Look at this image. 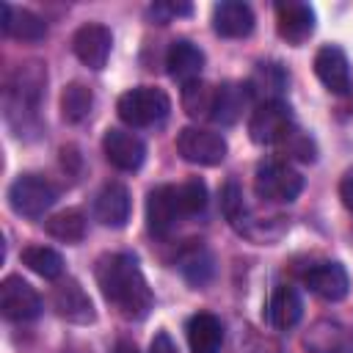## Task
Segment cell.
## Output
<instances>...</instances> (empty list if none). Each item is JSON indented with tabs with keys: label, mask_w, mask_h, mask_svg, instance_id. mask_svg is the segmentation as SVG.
Masks as SVG:
<instances>
[{
	"label": "cell",
	"mask_w": 353,
	"mask_h": 353,
	"mask_svg": "<svg viewBox=\"0 0 353 353\" xmlns=\"http://www.w3.org/2000/svg\"><path fill=\"white\" fill-rule=\"evenodd\" d=\"M19 259L28 270H33L36 276L50 279V281L61 279V273H63V256L50 245H28V248H22Z\"/></svg>",
	"instance_id": "obj_25"
},
{
	"label": "cell",
	"mask_w": 353,
	"mask_h": 353,
	"mask_svg": "<svg viewBox=\"0 0 353 353\" xmlns=\"http://www.w3.org/2000/svg\"><path fill=\"white\" fill-rule=\"evenodd\" d=\"M306 347L312 353H353V334L339 323L320 320L306 334Z\"/></svg>",
	"instance_id": "obj_22"
},
{
	"label": "cell",
	"mask_w": 353,
	"mask_h": 353,
	"mask_svg": "<svg viewBox=\"0 0 353 353\" xmlns=\"http://www.w3.org/2000/svg\"><path fill=\"white\" fill-rule=\"evenodd\" d=\"M303 314V301H301V292L290 284H279L270 295V306H268V317L270 323L279 328V331H287L292 325H298Z\"/></svg>",
	"instance_id": "obj_23"
},
{
	"label": "cell",
	"mask_w": 353,
	"mask_h": 353,
	"mask_svg": "<svg viewBox=\"0 0 353 353\" xmlns=\"http://www.w3.org/2000/svg\"><path fill=\"white\" fill-rule=\"evenodd\" d=\"M176 196H179L182 215H199L207 207V185L199 176H190L182 185H176Z\"/></svg>",
	"instance_id": "obj_30"
},
{
	"label": "cell",
	"mask_w": 353,
	"mask_h": 353,
	"mask_svg": "<svg viewBox=\"0 0 353 353\" xmlns=\"http://www.w3.org/2000/svg\"><path fill=\"white\" fill-rule=\"evenodd\" d=\"M102 152L108 157V163L119 171H138L146 160V146L143 141L130 132V130H119V127H110L105 130V138H102Z\"/></svg>",
	"instance_id": "obj_13"
},
{
	"label": "cell",
	"mask_w": 353,
	"mask_h": 353,
	"mask_svg": "<svg viewBox=\"0 0 353 353\" xmlns=\"http://www.w3.org/2000/svg\"><path fill=\"white\" fill-rule=\"evenodd\" d=\"M44 229L50 237H55L61 243H80L85 237V215H83V210L69 207V210L50 215L44 221Z\"/></svg>",
	"instance_id": "obj_24"
},
{
	"label": "cell",
	"mask_w": 353,
	"mask_h": 353,
	"mask_svg": "<svg viewBox=\"0 0 353 353\" xmlns=\"http://www.w3.org/2000/svg\"><path fill=\"white\" fill-rule=\"evenodd\" d=\"M110 353H138V347L132 342H116V347Z\"/></svg>",
	"instance_id": "obj_35"
},
{
	"label": "cell",
	"mask_w": 353,
	"mask_h": 353,
	"mask_svg": "<svg viewBox=\"0 0 353 353\" xmlns=\"http://www.w3.org/2000/svg\"><path fill=\"white\" fill-rule=\"evenodd\" d=\"M130 190L127 185L121 182H105L99 188V193L94 196V218L102 223V226H110V229H121L127 221H130Z\"/></svg>",
	"instance_id": "obj_15"
},
{
	"label": "cell",
	"mask_w": 353,
	"mask_h": 353,
	"mask_svg": "<svg viewBox=\"0 0 353 353\" xmlns=\"http://www.w3.org/2000/svg\"><path fill=\"white\" fill-rule=\"evenodd\" d=\"M295 127V119H292V108L284 102V99H268V102H259L254 110H251V119H248V135L254 143L259 146H270V143H281L284 135Z\"/></svg>",
	"instance_id": "obj_6"
},
{
	"label": "cell",
	"mask_w": 353,
	"mask_h": 353,
	"mask_svg": "<svg viewBox=\"0 0 353 353\" xmlns=\"http://www.w3.org/2000/svg\"><path fill=\"white\" fill-rule=\"evenodd\" d=\"M279 149H281L284 157H292V160H301V163H314V157H317L314 141L303 130H298V127H292L284 135V141L279 143Z\"/></svg>",
	"instance_id": "obj_29"
},
{
	"label": "cell",
	"mask_w": 353,
	"mask_h": 353,
	"mask_svg": "<svg viewBox=\"0 0 353 353\" xmlns=\"http://www.w3.org/2000/svg\"><path fill=\"white\" fill-rule=\"evenodd\" d=\"M314 74L317 80L331 91V94H345L350 88V63H347V55L334 47V44H325L317 50L314 55Z\"/></svg>",
	"instance_id": "obj_17"
},
{
	"label": "cell",
	"mask_w": 353,
	"mask_h": 353,
	"mask_svg": "<svg viewBox=\"0 0 353 353\" xmlns=\"http://www.w3.org/2000/svg\"><path fill=\"white\" fill-rule=\"evenodd\" d=\"M97 284L102 298L127 320H143L154 303L149 281L132 254H105L97 262Z\"/></svg>",
	"instance_id": "obj_1"
},
{
	"label": "cell",
	"mask_w": 353,
	"mask_h": 353,
	"mask_svg": "<svg viewBox=\"0 0 353 353\" xmlns=\"http://www.w3.org/2000/svg\"><path fill=\"white\" fill-rule=\"evenodd\" d=\"M212 99H215V88L204 80H193L185 83L182 88V108L190 119H204L212 113Z\"/></svg>",
	"instance_id": "obj_28"
},
{
	"label": "cell",
	"mask_w": 353,
	"mask_h": 353,
	"mask_svg": "<svg viewBox=\"0 0 353 353\" xmlns=\"http://www.w3.org/2000/svg\"><path fill=\"white\" fill-rule=\"evenodd\" d=\"M188 345L190 353H221L223 345V325L215 314L199 312L188 320Z\"/></svg>",
	"instance_id": "obj_21"
},
{
	"label": "cell",
	"mask_w": 353,
	"mask_h": 353,
	"mask_svg": "<svg viewBox=\"0 0 353 353\" xmlns=\"http://www.w3.org/2000/svg\"><path fill=\"white\" fill-rule=\"evenodd\" d=\"M116 110H119V119L130 127H154L165 121V116L171 113V99L163 88L138 85L119 97Z\"/></svg>",
	"instance_id": "obj_3"
},
{
	"label": "cell",
	"mask_w": 353,
	"mask_h": 353,
	"mask_svg": "<svg viewBox=\"0 0 353 353\" xmlns=\"http://www.w3.org/2000/svg\"><path fill=\"white\" fill-rule=\"evenodd\" d=\"M44 85H47V69L39 61H28L19 63L8 83H6V113L8 121H14V116L19 113H36L41 97H44Z\"/></svg>",
	"instance_id": "obj_2"
},
{
	"label": "cell",
	"mask_w": 353,
	"mask_h": 353,
	"mask_svg": "<svg viewBox=\"0 0 353 353\" xmlns=\"http://www.w3.org/2000/svg\"><path fill=\"white\" fill-rule=\"evenodd\" d=\"M201 69H204V52L193 41H188V39L171 41V47L165 52V72L174 80L193 83V80H199Z\"/></svg>",
	"instance_id": "obj_19"
},
{
	"label": "cell",
	"mask_w": 353,
	"mask_h": 353,
	"mask_svg": "<svg viewBox=\"0 0 353 353\" xmlns=\"http://www.w3.org/2000/svg\"><path fill=\"white\" fill-rule=\"evenodd\" d=\"M254 11L243 0H221L212 8V30L223 39H245L254 30Z\"/></svg>",
	"instance_id": "obj_16"
},
{
	"label": "cell",
	"mask_w": 353,
	"mask_h": 353,
	"mask_svg": "<svg viewBox=\"0 0 353 353\" xmlns=\"http://www.w3.org/2000/svg\"><path fill=\"white\" fill-rule=\"evenodd\" d=\"M221 210L226 215V221L232 226H240V221L245 218V201H243V190L237 188V182H226L221 190Z\"/></svg>",
	"instance_id": "obj_31"
},
{
	"label": "cell",
	"mask_w": 353,
	"mask_h": 353,
	"mask_svg": "<svg viewBox=\"0 0 353 353\" xmlns=\"http://www.w3.org/2000/svg\"><path fill=\"white\" fill-rule=\"evenodd\" d=\"M58 201V188L39 174H19L8 188V207L22 218H41Z\"/></svg>",
	"instance_id": "obj_5"
},
{
	"label": "cell",
	"mask_w": 353,
	"mask_h": 353,
	"mask_svg": "<svg viewBox=\"0 0 353 353\" xmlns=\"http://www.w3.org/2000/svg\"><path fill=\"white\" fill-rule=\"evenodd\" d=\"M303 284H306L317 298H323V301H328V303H336V301H342V298L350 292V276H347L345 265L331 262V259L309 265V268L303 270Z\"/></svg>",
	"instance_id": "obj_11"
},
{
	"label": "cell",
	"mask_w": 353,
	"mask_h": 353,
	"mask_svg": "<svg viewBox=\"0 0 353 353\" xmlns=\"http://www.w3.org/2000/svg\"><path fill=\"white\" fill-rule=\"evenodd\" d=\"M251 99H254V94H251L248 83H221V85H215L210 119L221 127H229L243 116V110L251 105Z\"/></svg>",
	"instance_id": "obj_18"
},
{
	"label": "cell",
	"mask_w": 353,
	"mask_h": 353,
	"mask_svg": "<svg viewBox=\"0 0 353 353\" xmlns=\"http://www.w3.org/2000/svg\"><path fill=\"white\" fill-rule=\"evenodd\" d=\"M179 270H182V276H185L190 284L201 287V284H207V281L212 279L215 259H212V254H210L204 245H193L190 251H185V254L179 256Z\"/></svg>",
	"instance_id": "obj_27"
},
{
	"label": "cell",
	"mask_w": 353,
	"mask_h": 353,
	"mask_svg": "<svg viewBox=\"0 0 353 353\" xmlns=\"http://www.w3.org/2000/svg\"><path fill=\"white\" fill-rule=\"evenodd\" d=\"M149 353H179V350H176V342L168 336V331H157L149 342Z\"/></svg>",
	"instance_id": "obj_33"
},
{
	"label": "cell",
	"mask_w": 353,
	"mask_h": 353,
	"mask_svg": "<svg viewBox=\"0 0 353 353\" xmlns=\"http://www.w3.org/2000/svg\"><path fill=\"white\" fill-rule=\"evenodd\" d=\"M110 47H113V36L105 25L99 22H85L77 28L74 39H72V50L77 55V61L94 72L105 69L108 58H110Z\"/></svg>",
	"instance_id": "obj_10"
},
{
	"label": "cell",
	"mask_w": 353,
	"mask_h": 353,
	"mask_svg": "<svg viewBox=\"0 0 353 353\" xmlns=\"http://www.w3.org/2000/svg\"><path fill=\"white\" fill-rule=\"evenodd\" d=\"M176 218H182V207H179V196H176V185H157L149 190L146 196V226L152 234L165 237Z\"/></svg>",
	"instance_id": "obj_14"
},
{
	"label": "cell",
	"mask_w": 353,
	"mask_h": 353,
	"mask_svg": "<svg viewBox=\"0 0 353 353\" xmlns=\"http://www.w3.org/2000/svg\"><path fill=\"white\" fill-rule=\"evenodd\" d=\"M303 176L287 160H262L254 171V193L262 201L290 204L301 196Z\"/></svg>",
	"instance_id": "obj_4"
},
{
	"label": "cell",
	"mask_w": 353,
	"mask_h": 353,
	"mask_svg": "<svg viewBox=\"0 0 353 353\" xmlns=\"http://www.w3.org/2000/svg\"><path fill=\"white\" fill-rule=\"evenodd\" d=\"M0 312L14 323L36 320L41 314V298L22 276H6L0 284Z\"/></svg>",
	"instance_id": "obj_8"
},
{
	"label": "cell",
	"mask_w": 353,
	"mask_h": 353,
	"mask_svg": "<svg viewBox=\"0 0 353 353\" xmlns=\"http://www.w3.org/2000/svg\"><path fill=\"white\" fill-rule=\"evenodd\" d=\"M94 108V94L83 83H69L61 94V116L69 124H80Z\"/></svg>",
	"instance_id": "obj_26"
},
{
	"label": "cell",
	"mask_w": 353,
	"mask_h": 353,
	"mask_svg": "<svg viewBox=\"0 0 353 353\" xmlns=\"http://www.w3.org/2000/svg\"><path fill=\"white\" fill-rule=\"evenodd\" d=\"M314 22H317L314 8L309 3H301V0L276 3V30L287 44L301 47L314 33Z\"/></svg>",
	"instance_id": "obj_12"
},
{
	"label": "cell",
	"mask_w": 353,
	"mask_h": 353,
	"mask_svg": "<svg viewBox=\"0 0 353 353\" xmlns=\"http://www.w3.org/2000/svg\"><path fill=\"white\" fill-rule=\"evenodd\" d=\"M339 199H342V204L353 212V168H347V171L342 174V182H339Z\"/></svg>",
	"instance_id": "obj_34"
},
{
	"label": "cell",
	"mask_w": 353,
	"mask_h": 353,
	"mask_svg": "<svg viewBox=\"0 0 353 353\" xmlns=\"http://www.w3.org/2000/svg\"><path fill=\"white\" fill-rule=\"evenodd\" d=\"M190 14H193V6L190 3H154L149 8V17L157 25H168L174 17H190Z\"/></svg>",
	"instance_id": "obj_32"
},
{
	"label": "cell",
	"mask_w": 353,
	"mask_h": 353,
	"mask_svg": "<svg viewBox=\"0 0 353 353\" xmlns=\"http://www.w3.org/2000/svg\"><path fill=\"white\" fill-rule=\"evenodd\" d=\"M52 309L58 317L74 323V325H88L97 320V312H94V303L88 298V292L80 287L77 279H58V284L52 287Z\"/></svg>",
	"instance_id": "obj_9"
},
{
	"label": "cell",
	"mask_w": 353,
	"mask_h": 353,
	"mask_svg": "<svg viewBox=\"0 0 353 353\" xmlns=\"http://www.w3.org/2000/svg\"><path fill=\"white\" fill-rule=\"evenodd\" d=\"M0 11H3L0 30L6 36L19 41H41L47 36V22L30 8H14L11 3H0Z\"/></svg>",
	"instance_id": "obj_20"
},
{
	"label": "cell",
	"mask_w": 353,
	"mask_h": 353,
	"mask_svg": "<svg viewBox=\"0 0 353 353\" xmlns=\"http://www.w3.org/2000/svg\"><path fill=\"white\" fill-rule=\"evenodd\" d=\"M176 152L193 165H221L226 157V141L201 127H182L176 132Z\"/></svg>",
	"instance_id": "obj_7"
}]
</instances>
